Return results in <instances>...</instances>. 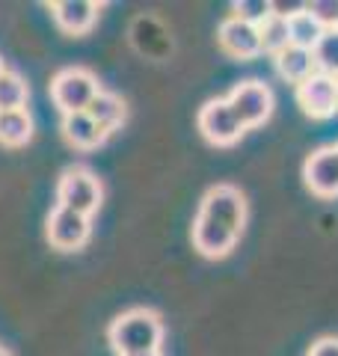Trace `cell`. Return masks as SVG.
I'll use <instances>...</instances> for the list:
<instances>
[{"instance_id":"obj_18","label":"cell","mask_w":338,"mask_h":356,"mask_svg":"<svg viewBox=\"0 0 338 356\" xmlns=\"http://www.w3.org/2000/svg\"><path fill=\"white\" fill-rule=\"evenodd\" d=\"M30 98V89L24 83V77L15 72H3L0 74V110H21Z\"/></svg>"},{"instance_id":"obj_1","label":"cell","mask_w":338,"mask_h":356,"mask_svg":"<svg viewBox=\"0 0 338 356\" xmlns=\"http://www.w3.org/2000/svg\"><path fill=\"white\" fill-rule=\"evenodd\" d=\"M107 339L119 356L157 353L163 339V324L152 309H131L110 324Z\"/></svg>"},{"instance_id":"obj_17","label":"cell","mask_w":338,"mask_h":356,"mask_svg":"<svg viewBox=\"0 0 338 356\" xmlns=\"http://www.w3.org/2000/svg\"><path fill=\"white\" fill-rule=\"evenodd\" d=\"M323 33H326V30H323L309 13H300L297 18L288 21V36H291V44H297V48L314 51V44L321 42Z\"/></svg>"},{"instance_id":"obj_19","label":"cell","mask_w":338,"mask_h":356,"mask_svg":"<svg viewBox=\"0 0 338 356\" xmlns=\"http://www.w3.org/2000/svg\"><path fill=\"white\" fill-rule=\"evenodd\" d=\"M314 65H318L321 74H330L338 81V27L335 30H326L321 42L314 44Z\"/></svg>"},{"instance_id":"obj_9","label":"cell","mask_w":338,"mask_h":356,"mask_svg":"<svg viewBox=\"0 0 338 356\" xmlns=\"http://www.w3.org/2000/svg\"><path fill=\"white\" fill-rule=\"evenodd\" d=\"M89 238V217L56 205L48 217V241L56 250H77Z\"/></svg>"},{"instance_id":"obj_12","label":"cell","mask_w":338,"mask_h":356,"mask_svg":"<svg viewBox=\"0 0 338 356\" xmlns=\"http://www.w3.org/2000/svg\"><path fill=\"white\" fill-rule=\"evenodd\" d=\"M238 243V235L229 229H223L220 222H211L205 217H196L193 222V247L205 255V259H223L229 255Z\"/></svg>"},{"instance_id":"obj_6","label":"cell","mask_w":338,"mask_h":356,"mask_svg":"<svg viewBox=\"0 0 338 356\" xmlns=\"http://www.w3.org/2000/svg\"><path fill=\"white\" fill-rule=\"evenodd\" d=\"M199 131L214 146H232L243 137L246 128L241 125V119L234 116V110L225 98H214L199 110Z\"/></svg>"},{"instance_id":"obj_24","label":"cell","mask_w":338,"mask_h":356,"mask_svg":"<svg viewBox=\"0 0 338 356\" xmlns=\"http://www.w3.org/2000/svg\"><path fill=\"white\" fill-rule=\"evenodd\" d=\"M309 356H338V339L326 336V339H321V341H314L312 350H309Z\"/></svg>"},{"instance_id":"obj_28","label":"cell","mask_w":338,"mask_h":356,"mask_svg":"<svg viewBox=\"0 0 338 356\" xmlns=\"http://www.w3.org/2000/svg\"><path fill=\"white\" fill-rule=\"evenodd\" d=\"M335 149H338V146H335Z\"/></svg>"},{"instance_id":"obj_16","label":"cell","mask_w":338,"mask_h":356,"mask_svg":"<svg viewBox=\"0 0 338 356\" xmlns=\"http://www.w3.org/2000/svg\"><path fill=\"white\" fill-rule=\"evenodd\" d=\"M33 137V116L27 107L21 110H0V143L3 146H24Z\"/></svg>"},{"instance_id":"obj_11","label":"cell","mask_w":338,"mask_h":356,"mask_svg":"<svg viewBox=\"0 0 338 356\" xmlns=\"http://www.w3.org/2000/svg\"><path fill=\"white\" fill-rule=\"evenodd\" d=\"M101 6L98 3H89V0H60V3H51V15L56 21V27L65 30V33H89L92 24L98 21Z\"/></svg>"},{"instance_id":"obj_27","label":"cell","mask_w":338,"mask_h":356,"mask_svg":"<svg viewBox=\"0 0 338 356\" xmlns=\"http://www.w3.org/2000/svg\"><path fill=\"white\" fill-rule=\"evenodd\" d=\"M140 356H161V353H140Z\"/></svg>"},{"instance_id":"obj_22","label":"cell","mask_w":338,"mask_h":356,"mask_svg":"<svg viewBox=\"0 0 338 356\" xmlns=\"http://www.w3.org/2000/svg\"><path fill=\"white\" fill-rule=\"evenodd\" d=\"M234 18L250 21V24L261 27L264 21L270 18V3L267 0H241V3H234Z\"/></svg>"},{"instance_id":"obj_25","label":"cell","mask_w":338,"mask_h":356,"mask_svg":"<svg viewBox=\"0 0 338 356\" xmlns=\"http://www.w3.org/2000/svg\"><path fill=\"white\" fill-rule=\"evenodd\" d=\"M0 356H13V353H9V350H3V348H0Z\"/></svg>"},{"instance_id":"obj_26","label":"cell","mask_w":338,"mask_h":356,"mask_svg":"<svg viewBox=\"0 0 338 356\" xmlns=\"http://www.w3.org/2000/svg\"><path fill=\"white\" fill-rule=\"evenodd\" d=\"M6 72V65H3V60H0V74H3Z\"/></svg>"},{"instance_id":"obj_14","label":"cell","mask_w":338,"mask_h":356,"mask_svg":"<svg viewBox=\"0 0 338 356\" xmlns=\"http://www.w3.org/2000/svg\"><path fill=\"white\" fill-rule=\"evenodd\" d=\"M86 113H89V119L95 122V125L104 131V134H110V131H116L122 122H125V102H122L119 95H113V92H101L92 98V104L86 107Z\"/></svg>"},{"instance_id":"obj_7","label":"cell","mask_w":338,"mask_h":356,"mask_svg":"<svg viewBox=\"0 0 338 356\" xmlns=\"http://www.w3.org/2000/svg\"><path fill=\"white\" fill-rule=\"evenodd\" d=\"M297 102L303 107V113H309L312 119L332 116L338 110V81L330 74L314 72L309 81H303L297 86Z\"/></svg>"},{"instance_id":"obj_15","label":"cell","mask_w":338,"mask_h":356,"mask_svg":"<svg viewBox=\"0 0 338 356\" xmlns=\"http://www.w3.org/2000/svg\"><path fill=\"white\" fill-rule=\"evenodd\" d=\"M63 134H65V140H69L72 146H77V149H95L107 137V134L101 131L92 119H89L86 110H83V113L63 116Z\"/></svg>"},{"instance_id":"obj_20","label":"cell","mask_w":338,"mask_h":356,"mask_svg":"<svg viewBox=\"0 0 338 356\" xmlns=\"http://www.w3.org/2000/svg\"><path fill=\"white\" fill-rule=\"evenodd\" d=\"M258 33H261V51L267 54H282L291 44V36H288V21H282L276 15H270L261 27H258Z\"/></svg>"},{"instance_id":"obj_5","label":"cell","mask_w":338,"mask_h":356,"mask_svg":"<svg viewBox=\"0 0 338 356\" xmlns=\"http://www.w3.org/2000/svg\"><path fill=\"white\" fill-rule=\"evenodd\" d=\"M232 104L234 116L241 119L243 128H255L273 113V92L261 81H243L232 89V95L225 98Z\"/></svg>"},{"instance_id":"obj_3","label":"cell","mask_w":338,"mask_h":356,"mask_svg":"<svg viewBox=\"0 0 338 356\" xmlns=\"http://www.w3.org/2000/svg\"><path fill=\"white\" fill-rule=\"evenodd\" d=\"M101 181L89 172V170H65L60 178V187H56V199H60V208H69L74 214H95L98 205H101Z\"/></svg>"},{"instance_id":"obj_8","label":"cell","mask_w":338,"mask_h":356,"mask_svg":"<svg viewBox=\"0 0 338 356\" xmlns=\"http://www.w3.org/2000/svg\"><path fill=\"white\" fill-rule=\"evenodd\" d=\"M303 178H306L309 191L323 199L338 196V149H318L306 158L303 166Z\"/></svg>"},{"instance_id":"obj_13","label":"cell","mask_w":338,"mask_h":356,"mask_svg":"<svg viewBox=\"0 0 338 356\" xmlns=\"http://www.w3.org/2000/svg\"><path fill=\"white\" fill-rule=\"evenodd\" d=\"M276 72L285 77L288 83H303L309 81V77L318 72V65H314V54L306 51V48H297V44H288L282 54H276Z\"/></svg>"},{"instance_id":"obj_23","label":"cell","mask_w":338,"mask_h":356,"mask_svg":"<svg viewBox=\"0 0 338 356\" xmlns=\"http://www.w3.org/2000/svg\"><path fill=\"white\" fill-rule=\"evenodd\" d=\"M300 13H306V3H303V0H273V3H270V15H276L282 21L297 18Z\"/></svg>"},{"instance_id":"obj_10","label":"cell","mask_w":338,"mask_h":356,"mask_svg":"<svg viewBox=\"0 0 338 356\" xmlns=\"http://www.w3.org/2000/svg\"><path fill=\"white\" fill-rule=\"evenodd\" d=\"M217 39H220V48L238 60H250L255 54H261V33H258V27L234 15L220 24Z\"/></svg>"},{"instance_id":"obj_21","label":"cell","mask_w":338,"mask_h":356,"mask_svg":"<svg viewBox=\"0 0 338 356\" xmlns=\"http://www.w3.org/2000/svg\"><path fill=\"white\" fill-rule=\"evenodd\" d=\"M306 13L318 21L323 30L338 27V0H312V3H306Z\"/></svg>"},{"instance_id":"obj_2","label":"cell","mask_w":338,"mask_h":356,"mask_svg":"<svg viewBox=\"0 0 338 356\" xmlns=\"http://www.w3.org/2000/svg\"><path fill=\"white\" fill-rule=\"evenodd\" d=\"M98 92H101V86L86 69H63L51 81V98L63 110V116L83 113Z\"/></svg>"},{"instance_id":"obj_4","label":"cell","mask_w":338,"mask_h":356,"mask_svg":"<svg viewBox=\"0 0 338 356\" xmlns=\"http://www.w3.org/2000/svg\"><path fill=\"white\" fill-rule=\"evenodd\" d=\"M199 217H205L211 222H220L223 229L234 232L241 238V229L246 222V202H243V193L234 191L232 184H217L211 187L202 199V208H199Z\"/></svg>"}]
</instances>
